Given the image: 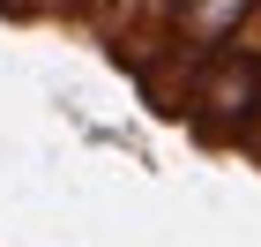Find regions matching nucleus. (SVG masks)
I'll return each instance as SVG.
<instances>
[{
	"mask_svg": "<svg viewBox=\"0 0 261 247\" xmlns=\"http://www.w3.org/2000/svg\"><path fill=\"white\" fill-rule=\"evenodd\" d=\"M187 113H194L201 127H246V120H261V53H246L239 38L217 45V53H201L194 90H187Z\"/></svg>",
	"mask_w": 261,
	"mask_h": 247,
	"instance_id": "1",
	"label": "nucleus"
},
{
	"mask_svg": "<svg viewBox=\"0 0 261 247\" xmlns=\"http://www.w3.org/2000/svg\"><path fill=\"white\" fill-rule=\"evenodd\" d=\"M254 15H261V0H164V30H172V45L194 53V60L217 53V45H231Z\"/></svg>",
	"mask_w": 261,
	"mask_h": 247,
	"instance_id": "2",
	"label": "nucleus"
},
{
	"mask_svg": "<svg viewBox=\"0 0 261 247\" xmlns=\"http://www.w3.org/2000/svg\"><path fill=\"white\" fill-rule=\"evenodd\" d=\"M8 15H38V8H53V0H0Z\"/></svg>",
	"mask_w": 261,
	"mask_h": 247,
	"instance_id": "3",
	"label": "nucleus"
}]
</instances>
